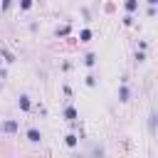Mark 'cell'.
<instances>
[{"label": "cell", "instance_id": "ba28073f", "mask_svg": "<svg viewBox=\"0 0 158 158\" xmlns=\"http://www.w3.org/2000/svg\"><path fill=\"white\" fill-rule=\"evenodd\" d=\"M67 146H69V148H74V146H77V136H74V133H69V136H67Z\"/></svg>", "mask_w": 158, "mask_h": 158}, {"label": "cell", "instance_id": "3957f363", "mask_svg": "<svg viewBox=\"0 0 158 158\" xmlns=\"http://www.w3.org/2000/svg\"><path fill=\"white\" fill-rule=\"evenodd\" d=\"M27 138H30L32 143H37V141H40L42 136H40V131H37V128H30V131H27Z\"/></svg>", "mask_w": 158, "mask_h": 158}, {"label": "cell", "instance_id": "5b68a950", "mask_svg": "<svg viewBox=\"0 0 158 158\" xmlns=\"http://www.w3.org/2000/svg\"><path fill=\"white\" fill-rule=\"evenodd\" d=\"M136 7H138V0H126V10L128 12H136Z\"/></svg>", "mask_w": 158, "mask_h": 158}, {"label": "cell", "instance_id": "8fae6325", "mask_svg": "<svg viewBox=\"0 0 158 158\" xmlns=\"http://www.w3.org/2000/svg\"><path fill=\"white\" fill-rule=\"evenodd\" d=\"M20 7H22V10H30V7H32V0H22Z\"/></svg>", "mask_w": 158, "mask_h": 158}, {"label": "cell", "instance_id": "9c48e42d", "mask_svg": "<svg viewBox=\"0 0 158 158\" xmlns=\"http://www.w3.org/2000/svg\"><path fill=\"white\" fill-rule=\"evenodd\" d=\"M118 96H121V101H128V89H126V86H121V91H118Z\"/></svg>", "mask_w": 158, "mask_h": 158}, {"label": "cell", "instance_id": "8992f818", "mask_svg": "<svg viewBox=\"0 0 158 158\" xmlns=\"http://www.w3.org/2000/svg\"><path fill=\"white\" fill-rule=\"evenodd\" d=\"M79 37H81V42H89V40H91V30H81Z\"/></svg>", "mask_w": 158, "mask_h": 158}, {"label": "cell", "instance_id": "52a82bcc", "mask_svg": "<svg viewBox=\"0 0 158 158\" xmlns=\"http://www.w3.org/2000/svg\"><path fill=\"white\" fill-rule=\"evenodd\" d=\"M94 62H96L94 54H86V57H84V64H86V67H94Z\"/></svg>", "mask_w": 158, "mask_h": 158}, {"label": "cell", "instance_id": "7c38bea8", "mask_svg": "<svg viewBox=\"0 0 158 158\" xmlns=\"http://www.w3.org/2000/svg\"><path fill=\"white\" fill-rule=\"evenodd\" d=\"M148 2H151V5H156V0H148Z\"/></svg>", "mask_w": 158, "mask_h": 158}, {"label": "cell", "instance_id": "30bf717a", "mask_svg": "<svg viewBox=\"0 0 158 158\" xmlns=\"http://www.w3.org/2000/svg\"><path fill=\"white\" fill-rule=\"evenodd\" d=\"M2 57H5V62H15V57H12V52H7V49H2Z\"/></svg>", "mask_w": 158, "mask_h": 158}, {"label": "cell", "instance_id": "6da1fadb", "mask_svg": "<svg viewBox=\"0 0 158 158\" xmlns=\"http://www.w3.org/2000/svg\"><path fill=\"white\" fill-rule=\"evenodd\" d=\"M0 128H2L5 133H15V131H17V121H12V118H10V121H2Z\"/></svg>", "mask_w": 158, "mask_h": 158}, {"label": "cell", "instance_id": "7a4b0ae2", "mask_svg": "<svg viewBox=\"0 0 158 158\" xmlns=\"http://www.w3.org/2000/svg\"><path fill=\"white\" fill-rule=\"evenodd\" d=\"M64 116H67L69 121H77V109H74V106H67V109H64Z\"/></svg>", "mask_w": 158, "mask_h": 158}, {"label": "cell", "instance_id": "277c9868", "mask_svg": "<svg viewBox=\"0 0 158 158\" xmlns=\"http://www.w3.org/2000/svg\"><path fill=\"white\" fill-rule=\"evenodd\" d=\"M20 109L22 111H30V96H20Z\"/></svg>", "mask_w": 158, "mask_h": 158}]
</instances>
